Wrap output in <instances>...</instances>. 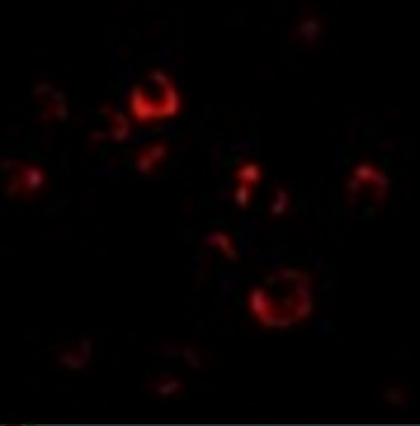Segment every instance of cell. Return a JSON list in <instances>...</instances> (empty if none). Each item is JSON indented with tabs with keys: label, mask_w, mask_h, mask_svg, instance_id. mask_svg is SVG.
I'll list each match as a JSON object with an SVG mask.
<instances>
[{
	"label": "cell",
	"mask_w": 420,
	"mask_h": 426,
	"mask_svg": "<svg viewBox=\"0 0 420 426\" xmlns=\"http://www.w3.org/2000/svg\"><path fill=\"white\" fill-rule=\"evenodd\" d=\"M237 177L243 184L248 186L257 183L260 180L261 170L256 164H244L237 171Z\"/></svg>",
	"instance_id": "obj_2"
},
{
	"label": "cell",
	"mask_w": 420,
	"mask_h": 426,
	"mask_svg": "<svg viewBox=\"0 0 420 426\" xmlns=\"http://www.w3.org/2000/svg\"><path fill=\"white\" fill-rule=\"evenodd\" d=\"M235 199L240 206H246L250 199V191L247 185H242L235 192Z\"/></svg>",
	"instance_id": "obj_4"
},
{
	"label": "cell",
	"mask_w": 420,
	"mask_h": 426,
	"mask_svg": "<svg viewBox=\"0 0 420 426\" xmlns=\"http://www.w3.org/2000/svg\"><path fill=\"white\" fill-rule=\"evenodd\" d=\"M210 242L213 243V244H215V245H217L218 247H220L221 250H223V251H225L227 255H229L230 257H233V253L234 252L232 251L231 242H230L229 238L226 235L221 234V233L213 234V235L210 236Z\"/></svg>",
	"instance_id": "obj_3"
},
{
	"label": "cell",
	"mask_w": 420,
	"mask_h": 426,
	"mask_svg": "<svg viewBox=\"0 0 420 426\" xmlns=\"http://www.w3.org/2000/svg\"><path fill=\"white\" fill-rule=\"evenodd\" d=\"M324 31V23L315 12L304 13L295 26L294 36L305 46H314L320 39Z\"/></svg>",
	"instance_id": "obj_1"
}]
</instances>
